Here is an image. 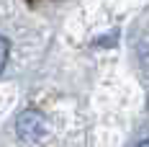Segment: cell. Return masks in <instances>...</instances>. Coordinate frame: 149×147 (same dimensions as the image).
I'll use <instances>...</instances> for the list:
<instances>
[{
	"label": "cell",
	"instance_id": "obj_3",
	"mask_svg": "<svg viewBox=\"0 0 149 147\" xmlns=\"http://www.w3.org/2000/svg\"><path fill=\"white\" fill-rule=\"evenodd\" d=\"M136 147H149V137H144V139H141V142H139Z\"/></svg>",
	"mask_w": 149,
	"mask_h": 147
},
{
	"label": "cell",
	"instance_id": "obj_1",
	"mask_svg": "<svg viewBox=\"0 0 149 147\" xmlns=\"http://www.w3.org/2000/svg\"><path fill=\"white\" fill-rule=\"evenodd\" d=\"M15 129H18V137H23V139H29V142L41 139L46 134V119H44L41 111L26 108V111L18 116V121H15Z\"/></svg>",
	"mask_w": 149,
	"mask_h": 147
},
{
	"label": "cell",
	"instance_id": "obj_2",
	"mask_svg": "<svg viewBox=\"0 0 149 147\" xmlns=\"http://www.w3.org/2000/svg\"><path fill=\"white\" fill-rule=\"evenodd\" d=\"M8 54H10V44H8V39H5V36H0V72L5 70Z\"/></svg>",
	"mask_w": 149,
	"mask_h": 147
}]
</instances>
